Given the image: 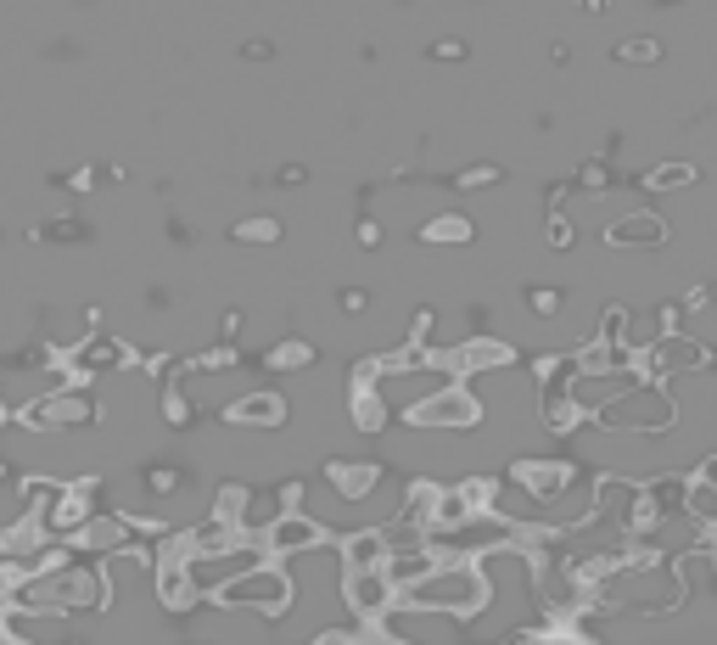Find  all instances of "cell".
<instances>
[{
  "label": "cell",
  "instance_id": "obj_4",
  "mask_svg": "<svg viewBox=\"0 0 717 645\" xmlns=\"http://www.w3.org/2000/svg\"><path fill=\"white\" fill-rule=\"evenodd\" d=\"M264 545H269V556H275V561H297V556H314V550L331 545V539H325V528L314 522V516L292 511V516L281 522V528H275V533L264 539Z\"/></svg>",
  "mask_w": 717,
  "mask_h": 645
},
{
  "label": "cell",
  "instance_id": "obj_7",
  "mask_svg": "<svg viewBox=\"0 0 717 645\" xmlns=\"http://www.w3.org/2000/svg\"><path fill=\"white\" fill-rule=\"evenodd\" d=\"M230 236H236V242H247V247H258V242H275V236H281V225H275V219H241L236 230H230Z\"/></svg>",
  "mask_w": 717,
  "mask_h": 645
},
{
  "label": "cell",
  "instance_id": "obj_1",
  "mask_svg": "<svg viewBox=\"0 0 717 645\" xmlns=\"http://www.w3.org/2000/svg\"><path fill=\"white\" fill-rule=\"evenodd\" d=\"M409 612H421V617H454V623H471V617H482L493 606V584L488 573H482L477 561H443L426 584L404 589V601Z\"/></svg>",
  "mask_w": 717,
  "mask_h": 645
},
{
  "label": "cell",
  "instance_id": "obj_6",
  "mask_svg": "<svg viewBox=\"0 0 717 645\" xmlns=\"http://www.w3.org/2000/svg\"><path fill=\"white\" fill-rule=\"evenodd\" d=\"M421 236H426V242H465V236H471V225H465L460 214H437L432 225L421 230Z\"/></svg>",
  "mask_w": 717,
  "mask_h": 645
},
{
  "label": "cell",
  "instance_id": "obj_5",
  "mask_svg": "<svg viewBox=\"0 0 717 645\" xmlns=\"http://www.w3.org/2000/svg\"><path fill=\"white\" fill-rule=\"evenodd\" d=\"M617 247H639V242H661V219H650V214H633V219H622V225H611L605 230Z\"/></svg>",
  "mask_w": 717,
  "mask_h": 645
},
{
  "label": "cell",
  "instance_id": "obj_8",
  "mask_svg": "<svg viewBox=\"0 0 717 645\" xmlns=\"http://www.w3.org/2000/svg\"><path fill=\"white\" fill-rule=\"evenodd\" d=\"M337 303H342V315H365V309H370V292H337Z\"/></svg>",
  "mask_w": 717,
  "mask_h": 645
},
{
  "label": "cell",
  "instance_id": "obj_2",
  "mask_svg": "<svg viewBox=\"0 0 717 645\" xmlns=\"http://www.w3.org/2000/svg\"><path fill=\"white\" fill-rule=\"evenodd\" d=\"M297 584L292 573H286L281 561H269V567H258V573L236 578L230 589H219V601H213V612H247V617H281L286 606H292Z\"/></svg>",
  "mask_w": 717,
  "mask_h": 645
},
{
  "label": "cell",
  "instance_id": "obj_3",
  "mask_svg": "<svg viewBox=\"0 0 717 645\" xmlns=\"http://www.w3.org/2000/svg\"><path fill=\"white\" fill-rule=\"evenodd\" d=\"M286 393L281 387H247L236 399H225V421L230 427H253V432H269V427H286Z\"/></svg>",
  "mask_w": 717,
  "mask_h": 645
},
{
  "label": "cell",
  "instance_id": "obj_9",
  "mask_svg": "<svg viewBox=\"0 0 717 645\" xmlns=\"http://www.w3.org/2000/svg\"><path fill=\"white\" fill-rule=\"evenodd\" d=\"M17 404H12V387H6V376H0V427H12Z\"/></svg>",
  "mask_w": 717,
  "mask_h": 645
}]
</instances>
